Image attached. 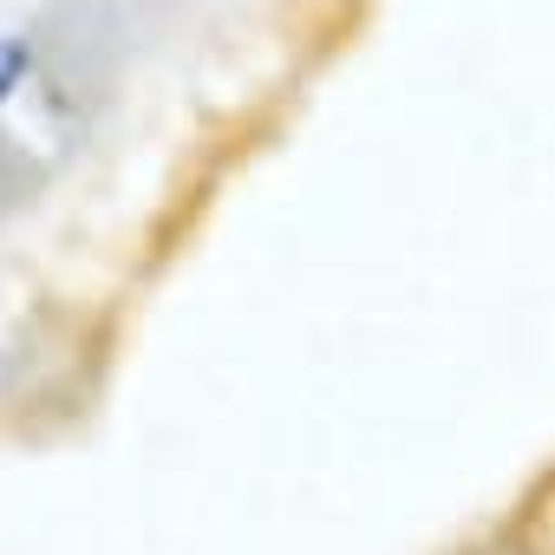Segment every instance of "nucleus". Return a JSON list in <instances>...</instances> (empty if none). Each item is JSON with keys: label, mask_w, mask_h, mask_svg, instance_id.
<instances>
[{"label": "nucleus", "mask_w": 555, "mask_h": 555, "mask_svg": "<svg viewBox=\"0 0 555 555\" xmlns=\"http://www.w3.org/2000/svg\"><path fill=\"white\" fill-rule=\"evenodd\" d=\"M34 190H40V164L14 138H0V216H14Z\"/></svg>", "instance_id": "f257e3e1"}, {"label": "nucleus", "mask_w": 555, "mask_h": 555, "mask_svg": "<svg viewBox=\"0 0 555 555\" xmlns=\"http://www.w3.org/2000/svg\"><path fill=\"white\" fill-rule=\"evenodd\" d=\"M40 73V40L27 34H0V112H8V99Z\"/></svg>", "instance_id": "f03ea898"}]
</instances>
